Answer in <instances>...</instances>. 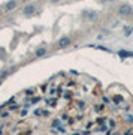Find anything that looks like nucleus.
<instances>
[{
	"instance_id": "f257e3e1",
	"label": "nucleus",
	"mask_w": 133,
	"mask_h": 135,
	"mask_svg": "<svg viewBox=\"0 0 133 135\" xmlns=\"http://www.w3.org/2000/svg\"><path fill=\"white\" fill-rule=\"evenodd\" d=\"M67 45H70V38L63 36V38L58 39V47H60V48H64V47H67Z\"/></svg>"
},
{
	"instance_id": "f03ea898",
	"label": "nucleus",
	"mask_w": 133,
	"mask_h": 135,
	"mask_svg": "<svg viewBox=\"0 0 133 135\" xmlns=\"http://www.w3.org/2000/svg\"><path fill=\"white\" fill-rule=\"evenodd\" d=\"M130 11H133V9H130V6H129V5H123L121 8L118 9V14H120V15H127Z\"/></svg>"
},
{
	"instance_id": "7ed1b4c3",
	"label": "nucleus",
	"mask_w": 133,
	"mask_h": 135,
	"mask_svg": "<svg viewBox=\"0 0 133 135\" xmlns=\"http://www.w3.org/2000/svg\"><path fill=\"white\" fill-rule=\"evenodd\" d=\"M23 12H24V15H32V14H35V6H32V5H30V6H26Z\"/></svg>"
},
{
	"instance_id": "20e7f679",
	"label": "nucleus",
	"mask_w": 133,
	"mask_h": 135,
	"mask_svg": "<svg viewBox=\"0 0 133 135\" xmlns=\"http://www.w3.org/2000/svg\"><path fill=\"white\" fill-rule=\"evenodd\" d=\"M15 6H17V2L12 0V2H8V3L5 5V9H6V11H11V9H14Z\"/></svg>"
},
{
	"instance_id": "39448f33",
	"label": "nucleus",
	"mask_w": 133,
	"mask_h": 135,
	"mask_svg": "<svg viewBox=\"0 0 133 135\" xmlns=\"http://www.w3.org/2000/svg\"><path fill=\"white\" fill-rule=\"evenodd\" d=\"M45 53H46V48H45V47H42V48H37L35 54H36V57H42Z\"/></svg>"
},
{
	"instance_id": "423d86ee",
	"label": "nucleus",
	"mask_w": 133,
	"mask_h": 135,
	"mask_svg": "<svg viewBox=\"0 0 133 135\" xmlns=\"http://www.w3.org/2000/svg\"><path fill=\"white\" fill-rule=\"evenodd\" d=\"M118 56H121V57H133V53H129V51H118Z\"/></svg>"
},
{
	"instance_id": "0eeeda50",
	"label": "nucleus",
	"mask_w": 133,
	"mask_h": 135,
	"mask_svg": "<svg viewBox=\"0 0 133 135\" xmlns=\"http://www.w3.org/2000/svg\"><path fill=\"white\" fill-rule=\"evenodd\" d=\"M132 32H133V29H130V30H129V29H127V30H126V36L132 35Z\"/></svg>"
},
{
	"instance_id": "6e6552de",
	"label": "nucleus",
	"mask_w": 133,
	"mask_h": 135,
	"mask_svg": "<svg viewBox=\"0 0 133 135\" xmlns=\"http://www.w3.org/2000/svg\"><path fill=\"white\" fill-rule=\"evenodd\" d=\"M129 122H132L133 123V116H129Z\"/></svg>"
},
{
	"instance_id": "1a4fd4ad",
	"label": "nucleus",
	"mask_w": 133,
	"mask_h": 135,
	"mask_svg": "<svg viewBox=\"0 0 133 135\" xmlns=\"http://www.w3.org/2000/svg\"><path fill=\"white\" fill-rule=\"evenodd\" d=\"M132 17H133V11H132Z\"/></svg>"
},
{
	"instance_id": "9d476101",
	"label": "nucleus",
	"mask_w": 133,
	"mask_h": 135,
	"mask_svg": "<svg viewBox=\"0 0 133 135\" xmlns=\"http://www.w3.org/2000/svg\"><path fill=\"white\" fill-rule=\"evenodd\" d=\"M109 2H112V0H109Z\"/></svg>"
}]
</instances>
